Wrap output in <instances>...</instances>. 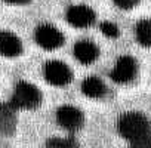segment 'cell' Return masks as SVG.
<instances>
[{"label": "cell", "mask_w": 151, "mask_h": 148, "mask_svg": "<svg viewBox=\"0 0 151 148\" xmlns=\"http://www.w3.org/2000/svg\"><path fill=\"white\" fill-rule=\"evenodd\" d=\"M119 132L124 139L136 144L151 138V124L141 113H126L119 120Z\"/></svg>", "instance_id": "obj_1"}, {"label": "cell", "mask_w": 151, "mask_h": 148, "mask_svg": "<svg viewBox=\"0 0 151 148\" xmlns=\"http://www.w3.org/2000/svg\"><path fill=\"white\" fill-rule=\"evenodd\" d=\"M42 101V93L36 86L27 82H21L17 85L15 92L11 98V105L15 108H34L40 104Z\"/></svg>", "instance_id": "obj_2"}, {"label": "cell", "mask_w": 151, "mask_h": 148, "mask_svg": "<svg viewBox=\"0 0 151 148\" xmlns=\"http://www.w3.org/2000/svg\"><path fill=\"white\" fill-rule=\"evenodd\" d=\"M45 79L53 86H64L71 82L73 73L71 70L61 61H49L43 68Z\"/></svg>", "instance_id": "obj_3"}, {"label": "cell", "mask_w": 151, "mask_h": 148, "mask_svg": "<svg viewBox=\"0 0 151 148\" xmlns=\"http://www.w3.org/2000/svg\"><path fill=\"white\" fill-rule=\"evenodd\" d=\"M36 42H37L43 49L52 50V49H56V47L62 46V43H64V36H62V33H61L58 28H55L53 25L45 24V25H40V27L36 30Z\"/></svg>", "instance_id": "obj_4"}, {"label": "cell", "mask_w": 151, "mask_h": 148, "mask_svg": "<svg viewBox=\"0 0 151 148\" xmlns=\"http://www.w3.org/2000/svg\"><path fill=\"white\" fill-rule=\"evenodd\" d=\"M56 119L58 123L68 130H76L83 124V114L79 108L73 105H62L56 111Z\"/></svg>", "instance_id": "obj_5"}, {"label": "cell", "mask_w": 151, "mask_h": 148, "mask_svg": "<svg viewBox=\"0 0 151 148\" xmlns=\"http://www.w3.org/2000/svg\"><path fill=\"white\" fill-rule=\"evenodd\" d=\"M136 74V62L132 56H122L116 62L113 71H111V79L117 83H126L132 80Z\"/></svg>", "instance_id": "obj_6"}, {"label": "cell", "mask_w": 151, "mask_h": 148, "mask_svg": "<svg viewBox=\"0 0 151 148\" xmlns=\"http://www.w3.org/2000/svg\"><path fill=\"white\" fill-rule=\"evenodd\" d=\"M67 21L73 27L85 28V27H89L95 21V12L91 8L85 6V5L73 6L67 12Z\"/></svg>", "instance_id": "obj_7"}, {"label": "cell", "mask_w": 151, "mask_h": 148, "mask_svg": "<svg viewBox=\"0 0 151 148\" xmlns=\"http://www.w3.org/2000/svg\"><path fill=\"white\" fill-rule=\"evenodd\" d=\"M22 50L19 39L9 33V31H0V53L5 56H17Z\"/></svg>", "instance_id": "obj_8"}, {"label": "cell", "mask_w": 151, "mask_h": 148, "mask_svg": "<svg viewBox=\"0 0 151 148\" xmlns=\"http://www.w3.org/2000/svg\"><path fill=\"white\" fill-rule=\"evenodd\" d=\"M99 55V50L98 47L88 42V40H82V42H77L74 45V56L77 58V61H80L82 64H91L93 62Z\"/></svg>", "instance_id": "obj_9"}, {"label": "cell", "mask_w": 151, "mask_h": 148, "mask_svg": "<svg viewBox=\"0 0 151 148\" xmlns=\"http://www.w3.org/2000/svg\"><path fill=\"white\" fill-rule=\"evenodd\" d=\"M82 91L86 96L89 98H101L105 92V86L104 83L98 79V77H88L83 85H82Z\"/></svg>", "instance_id": "obj_10"}, {"label": "cell", "mask_w": 151, "mask_h": 148, "mask_svg": "<svg viewBox=\"0 0 151 148\" xmlns=\"http://www.w3.org/2000/svg\"><path fill=\"white\" fill-rule=\"evenodd\" d=\"M136 39L141 45L151 47V19H142L136 24Z\"/></svg>", "instance_id": "obj_11"}, {"label": "cell", "mask_w": 151, "mask_h": 148, "mask_svg": "<svg viewBox=\"0 0 151 148\" xmlns=\"http://www.w3.org/2000/svg\"><path fill=\"white\" fill-rule=\"evenodd\" d=\"M101 31H102L104 36H107V37H110V39H116V37H119V34H120L119 27L114 25L113 22H102V24H101Z\"/></svg>", "instance_id": "obj_12"}, {"label": "cell", "mask_w": 151, "mask_h": 148, "mask_svg": "<svg viewBox=\"0 0 151 148\" xmlns=\"http://www.w3.org/2000/svg\"><path fill=\"white\" fill-rule=\"evenodd\" d=\"M113 2L122 9H132L133 6L138 5L139 0H113Z\"/></svg>", "instance_id": "obj_13"}, {"label": "cell", "mask_w": 151, "mask_h": 148, "mask_svg": "<svg viewBox=\"0 0 151 148\" xmlns=\"http://www.w3.org/2000/svg\"><path fill=\"white\" fill-rule=\"evenodd\" d=\"M130 148H151V138H150V139H147V141L136 142V144H133Z\"/></svg>", "instance_id": "obj_14"}, {"label": "cell", "mask_w": 151, "mask_h": 148, "mask_svg": "<svg viewBox=\"0 0 151 148\" xmlns=\"http://www.w3.org/2000/svg\"><path fill=\"white\" fill-rule=\"evenodd\" d=\"M9 2H15V3H21V2H25V0H9Z\"/></svg>", "instance_id": "obj_15"}]
</instances>
